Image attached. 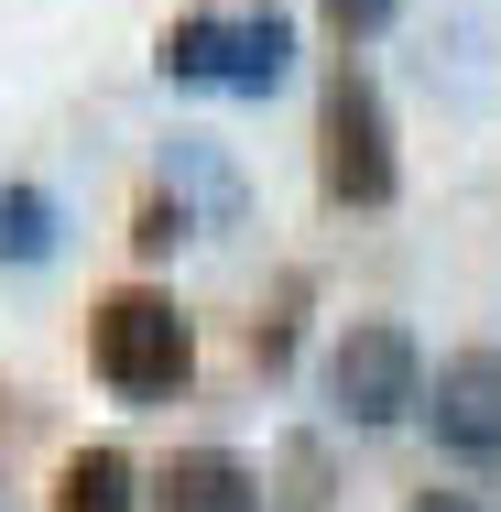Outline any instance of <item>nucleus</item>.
Listing matches in <instances>:
<instances>
[{
	"mask_svg": "<svg viewBox=\"0 0 501 512\" xmlns=\"http://www.w3.org/2000/svg\"><path fill=\"white\" fill-rule=\"evenodd\" d=\"M88 371L120 404H175L197 382V316L175 306L164 284H109L88 306Z\"/></svg>",
	"mask_w": 501,
	"mask_h": 512,
	"instance_id": "f257e3e1",
	"label": "nucleus"
},
{
	"mask_svg": "<svg viewBox=\"0 0 501 512\" xmlns=\"http://www.w3.org/2000/svg\"><path fill=\"white\" fill-rule=\"evenodd\" d=\"M316 186H327V207L403 197V142H393V109H382V77L360 55H338L327 88H316Z\"/></svg>",
	"mask_w": 501,
	"mask_h": 512,
	"instance_id": "f03ea898",
	"label": "nucleus"
},
{
	"mask_svg": "<svg viewBox=\"0 0 501 512\" xmlns=\"http://www.w3.org/2000/svg\"><path fill=\"white\" fill-rule=\"evenodd\" d=\"M327 404H338V425H360V436L425 414V349H414L403 316H360V327L327 338Z\"/></svg>",
	"mask_w": 501,
	"mask_h": 512,
	"instance_id": "7ed1b4c3",
	"label": "nucleus"
},
{
	"mask_svg": "<svg viewBox=\"0 0 501 512\" xmlns=\"http://www.w3.org/2000/svg\"><path fill=\"white\" fill-rule=\"evenodd\" d=\"M458 469H491L501 458V349H447L425 371V414H414Z\"/></svg>",
	"mask_w": 501,
	"mask_h": 512,
	"instance_id": "20e7f679",
	"label": "nucleus"
},
{
	"mask_svg": "<svg viewBox=\"0 0 501 512\" xmlns=\"http://www.w3.org/2000/svg\"><path fill=\"white\" fill-rule=\"evenodd\" d=\"M153 512H262V469L240 447H175L153 469Z\"/></svg>",
	"mask_w": 501,
	"mask_h": 512,
	"instance_id": "39448f33",
	"label": "nucleus"
},
{
	"mask_svg": "<svg viewBox=\"0 0 501 512\" xmlns=\"http://www.w3.org/2000/svg\"><path fill=\"white\" fill-rule=\"evenodd\" d=\"M284 77H295V11L284 0L229 11V99H273Z\"/></svg>",
	"mask_w": 501,
	"mask_h": 512,
	"instance_id": "423d86ee",
	"label": "nucleus"
},
{
	"mask_svg": "<svg viewBox=\"0 0 501 512\" xmlns=\"http://www.w3.org/2000/svg\"><path fill=\"white\" fill-rule=\"evenodd\" d=\"M44 512H153V480H142L120 447H77V458L55 469V502Z\"/></svg>",
	"mask_w": 501,
	"mask_h": 512,
	"instance_id": "0eeeda50",
	"label": "nucleus"
},
{
	"mask_svg": "<svg viewBox=\"0 0 501 512\" xmlns=\"http://www.w3.org/2000/svg\"><path fill=\"white\" fill-rule=\"evenodd\" d=\"M55 251H66V207H55V186L0 175V273H33V262H55Z\"/></svg>",
	"mask_w": 501,
	"mask_h": 512,
	"instance_id": "6e6552de",
	"label": "nucleus"
},
{
	"mask_svg": "<svg viewBox=\"0 0 501 512\" xmlns=\"http://www.w3.org/2000/svg\"><path fill=\"white\" fill-rule=\"evenodd\" d=\"M153 77L164 88H229V11H175L153 33Z\"/></svg>",
	"mask_w": 501,
	"mask_h": 512,
	"instance_id": "1a4fd4ad",
	"label": "nucleus"
},
{
	"mask_svg": "<svg viewBox=\"0 0 501 512\" xmlns=\"http://www.w3.org/2000/svg\"><path fill=\"white\" fill-rule=\"evenodd\" d=\"M262 491H273L262 512H327V447H316V436H284V458H273Z\"/></svg>",
	"mask_w": 501,
	"mask_h": 512,
	"instance_id": "9d476101",
	"label": "nucleus"
},
{
	"mask_svg": "<svg viewBox=\"0 0 501 512\" xmlns=\"http://www.w3.org/2000/svg\"><path fill=\"white\" fill-rule=\"evenodd\" d=\"M186 240H197V207L175 197V186H153L142 218H131V251H142V262H164V251H186Z\"/></svg>",
	"mask_w": 501,
	"mask_h": 512,
	"instance_id": "9b49d317",
	"label": "nucleus"
},
{
	"mask_svg": "<svg viewBox=\"0 0 501 512\" xmlns=\"http://www.w3.org/2000/svg\"><path fill=\"white\" fill-rule=\"evenodd\" d=\"M327 11V33H338V55H360V44H382L403 22V0H316Z\"/></svg>",
	"mask_w": 501,
	"mask_h": 512,
	"instance_id": "f8f14e48",
	"label": "nucleus"
},
{
	"mask_svg": "<svg viewBox=\"0 0 501 512\" xmlns=\"http://www.w3.org/2000/svg\"><path fill=\"white\" fill-rule=\"evenodd\" d=\"M403 512H491V502H480V491H414Z\"/></svg>",
	"mask_w": 501,
	"mask_h": 512,
	"instance_id": "ddd939ff",
	"label": "nucleus"
}]
</instances>
